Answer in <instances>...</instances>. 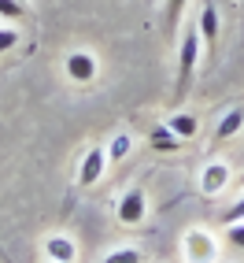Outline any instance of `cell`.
<instances>
[{"label": "cell", "instance_id": "cell-17", "mask_svg": "<svg viewBox=\"0 0 244 263\" xmlns=\"http://www.w3.org/2000/svg\"><path fill=\"white\" fill-rule=\"evenodd\" d=\"M240 219H244V197H240V200H237V204H233V208H230L226 215H222V222L230 226V222H240Z\"/></svg>", "mask_w": 244, "mask_h": 263}, {"label": "cell", "instance_id": "cell-11", "mask_svg": "<svg viewBox=\"0 0 244 263\" xmlns=\"http://www.w3.org/2000/svg\"><path fill=\"white\" fill-rule=\"evenodd\" d=\"M130 148H133V137H130V134H115V137H111V148H108V160L122 163V160L130 156Z\"/></svg>", "mask_w": 244, "mask_h": 263}, {"label": "cell", "instance_id": "cell-13", "mask_svg": "<svg viewBox=\"0 0 244 263\" xmlns=\"http://www.w3.org/2000/svg\"><path fill=\"white\" fill-rule=\"evenodd\" d=\"M185 4L189 0H167V33H178V23L185 15Z\"/></svg>", "mask_w": 244, "mask_h": 263}, {"label": "cell", "instance_id": "cell-6", "mask_svg": "<svg viewBox=\"0 0 244 263\" xmlns=\"http://www.w3.org/2000/svg\"><path fill=\"white\" fill-rule=\"evenodd\" d=\"M45 256H48V259H56V263H74L78 249H74V241H71V237L52 234V237H45Z\"/></svg>", "mask_w": 244, "mask_h": 263}, {"label": "cell", "instance_id": "cell-1", "mask_svg": "<svg viewBox=\"0 0 244 263\" xmlns=\"http://www.w3.org/2000/svg\"><path fill=\"white\" fill-rule=\"evenodd\" d=\"M200 30H185L181 33V52H178V93H189V82L196 74V63H200Z\"/></svg>", "mask_w": 244, "mask_h": 263}, {"label": "cell", "instance_id": "cell-4", "mask_svg": "<svg viewBox=\"0 0 244 263\" xmlns=\"http://www.w3.org/2000/svg\"><path fill=\"white\" fill-rule=\"evenodd\" d=\"M104 167H108V148H96V145H93L89 152H85L82 167H78V185H93V182H100Z\"/></svg>", "mask_w": 244, "mask_h": 263}, {"label": "cell", "instance_id": "cell-10", "mask_svg": "<svg viewBox=\"0 0 244 263\" xmlns=\"http://www.w3.org/2000/svg\"><path fill=\"white\" fill-rule=\"evenodd\" d=\"M200 41L204 45L218 41V8L215 4H204V11H200Z\"/></svg>", "mask_w": 244, "mask_h": 263}, {"label": "cell", "instance_id": "cell-8", "mask_svg": "<svg viewBox=\"0 0 244 263\" xmlns=\"http://www.w3.org/2000/svg\"><path fill=\"white\" fill-rule=\"evenodd\" d=\"M167 130L178 137V141H189V137H196V134H200V122H196V115L178 111V115H170V119H167Z\"/></svg>", "mask_w": 244, "mask_h": 263}, {"label": "cell", "instance_id": "cell-16", "mask_svg": "<svg viewBox=\"0 0 244 263\" xmlns=\"http://www.w3.org/2000/svg\"><path fill=\"white\" fill-rule=\"evenodd\" d=\"M19 45V30L15 26H0V52H11Z\"/></svg>", "mask_w": 244, "mask_h": 263}, {"label": "cell", "instance_id": "cell-18", "mask_svg": "<svg viewBox=\"0 0 244 263\" xmlns=\"http://www.w3.org/2000/svg\"><path fill=\"white\" fill-rule=\"evenodd\" d=\"M230 241L237 245V249H244V219L240 222H230Z\"/></svg>", "mask_w": 244, "mask_h": 263}, {"label": "cell", "instance_id": "cell-5", "mask_svg": "<svg viewBox=\"0 0 244 263\" xmlns=\"http://www.w3.org/2000/svg\"><path fill=\"white\" fill-rule=\"evenodd\" d=\"M226 182H230V167H226L222 160L207 163V167H204V174H200V189L207 193V197H215V193H222V189H226Z\"/></svg>", "mask_w": 244, "mask_h": 263}, {"label": "cell", "instance_id": "cell-7", "mask_svg": "<svg viewBox=\"0 0 244 263\" xmlns=\"http://www.w3.org/2000/svg\"><path fill=\"white\" fill-rule=\"evenodd\" d=\"M185 245H189V256H193V263H211L215 259V241L207 237L204 230H193L185 237Z\"/></svg>", "mask_w": 244, "mask_h": 263}, {"label": "cell", "instance_id": "cell-9", "mask_svg": "<svg viewBox=\"0 0 244 263\" xmlns=\"http://www.w3.org/2000/svg\"><path fill=\"white\" fill-rule=\"evenodd\" d=\"M240 130H244V108H230V111L222 115L215 137H218V141H230V137H237Z\"/></svg>", "mask_w": 244, "mask_h": 263}, {"label": "cell", "instance_id": "cell-12", "mask_svg": "<svg viewBox=\"0 0 244 263\" xmlns=\"http://www.w3.org/2000/svg\"><path fill=\"white\" fill-rule=\"evenodd\" d=\"M152 148H155V152H174V148H181V141H178L167 126H159V130L152 134Z\"/></svg>", "mask_w": 244, "mask_h": 263}, {"label": "cell", "instance_id": "cell-20", "mask_svg": "<svg viewBox=\"0 0 244 263\" xmlns=\"http://www.w3.org/2000/svg\"><path fill=\"white\" fill-rule=\"evenodd\" d=\"M48 263H56V259H48Z\"/></svg>", "mask_w": 244, "mask_h": 263}, {"label": "cell", "instance_id": "cell-14", "mask_svg": "<svg viewBox=\"0 0 244 263\" xmlns=\"http://www.w3.org/2000/svg\"><path fill=\"white\" fill-rule=\"evenodd\" d=\"M104 263H141V252L137 249H115L104 256Z\"/></svg>", "mask_w": 244, "mask_h": 263}, {"label": "cell", "instance_id": "cell-2", "mask_svg": "<svg viewBox=\"0 0 244 263\" xmlns=\"http://www.w3.org/2000/svg\"><path fill=\"white\" fill-rule=\"evenodd\" d=\"M63 71H67V78L71 82H78V85H89L96 74H100V63H96V56L93 52H71V56L63 60Z\"/></svg>", "mask_w": 244, "mask_h": 263}, {"label": "cell", "instance_id": "cell-19", "mask_svg": "<svg viewBox=\"0 0 244 263\" xmlns=\"http://www.w3.org/2000/svg\"><path fill=\"white\" fill-rule=\"evenodd\" d=\"M240 182H244V171H240Z\"/></svg>", "mask_w": 244, "mask_h": 263}, {"label": "cell", "instance_id": "cell-3", "mask_svg": "<svg viewBox=\"0 0 244 263\" xmlns=\"http://www.w3.org/2000/svg\"><path fill=\"white\" fill-rule=\"evenodd\" d=\"M148 212V200H145V189L141 185H133L130 193H122V200H118V219L126 222V226H137L145 219Z\"/></svg>", "mask_w": 244, "mask_h": 263}, {"label": "cell", "instance_id": "cell-15", "mask_svg": "<svg viewBox=\"0 0 244 263\" xmlns=\"http://www.w3.org/2000/svg\"><path fill=\"white\" fill-rule=\"evenodd\" d=\"M26 4L23 0H0V19H23Z\"/></svg>", "mask_w": 244, "mask_h": 263}]
</instances>
